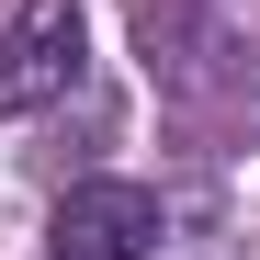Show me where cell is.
I'll return each mask as SVG.
<instances>
[{"label": "cell", "instance_id": "cell-3", "mask_svg": "<svg viewBox=\"0 0 260 260\" xmlns=\"http://www.w3.org/2000/svg\"><path fill=\"white\" fill-rule=\"evenodd\" d=\"M46 249L57 260H147L158 249V192L147 181H68L46 215Z\"/></svg>", "mask_w": 260, "mask_h": 260}, {"label": "cell", "instance_id": "cell-2", "mask_svg": "<svg viewBox=\"0 0 260 260\" xmlns=\"http://www.w3.org/2000/svg\"><path fill=\"white\" fill-rule=\"evenodd\" d=\"M79 0H23L0 23V113H46L79 91Z\"/></svg>", "mask_w": 260, "mask_h": 260}, {"label": "cell", "instance_id": "cell-1", "mask_svg": "<svg viewBox=\"0 0 260 260\" xmlns=\"http://www.w3.org/2000/svg\"><path fill=\"white\" fill-rule=\"evenodd\" d=\"M136 46H147V79L170 102H249L260 68L204 23V0H136Z\"/></svg>", "mask_w": 260, "mask_h": 260}]
</instances>
